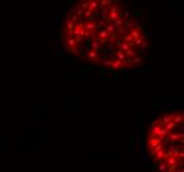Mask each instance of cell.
<instances>
[{
  "label": "cell",
  "instance_id": "obj_1",
  "mask_svg": "<svg viewBox=\"0 0 184 172\" xmlns=\"http://www.w3.org/2000/svg\"><path fill=\"white\" fill-rule=\"evenodd\" d=\"M61 37L73 58L111 72L139 68L150 50L146 29L121 0H77Z\"/></svg>",
  "mask_w": 184,
  "mask_h": 172
},
{
  "label": "cell",
  "instance_id": "obj_2",
  "mask_svg": "<svg viewBox=\"0 0 184 172\" xmlns=\"http://www.w3.org/2000/svg\"><path fill=\"white\" fill-rule=\"evenodd\" d=\"M150 159L164 172L184 170V115L182 110L171 111L154 119L147 134Z\"/></svg>",
  "mask_w": 184,
  "mask_h": 172
}]
</instances>
